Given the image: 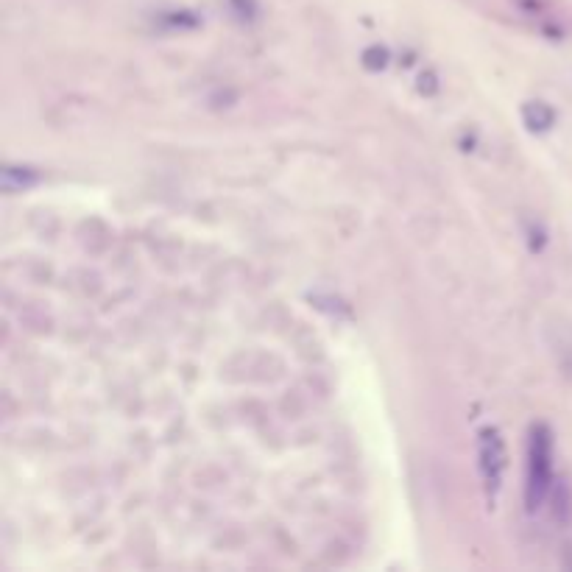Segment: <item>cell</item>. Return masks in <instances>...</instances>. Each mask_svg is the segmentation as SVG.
<instances>
[{"label": "cell", "mask_w": 572, "mask_h": 572, "mask_svg": "<svg viewBox=\"0 0 572 572\" xmlns=\"http://www.w3.org/2000/svg\"><path fill=\"white\" fill-rule=\"evenodd\" d=\"M550 433L547 427H536L531 439V461H528V508H539L550 489Z\"/></svg>", "instance_id": "obj_1"}, {"label": "cell", "mask_w": 572, "mask_h": 572, "mask_svg": "<svg viewBox=\"0 0 572 572\" xmlns=\"http://www.w3.org/2000/svg\"><path fill=\"white\" fill-rule=\"evenodd\" d=\"M503 469H506V447L494 430H486L480 439V472L489 489H500Z\"/></svg>", "instance_id": "obj_2"}]
</instances>
